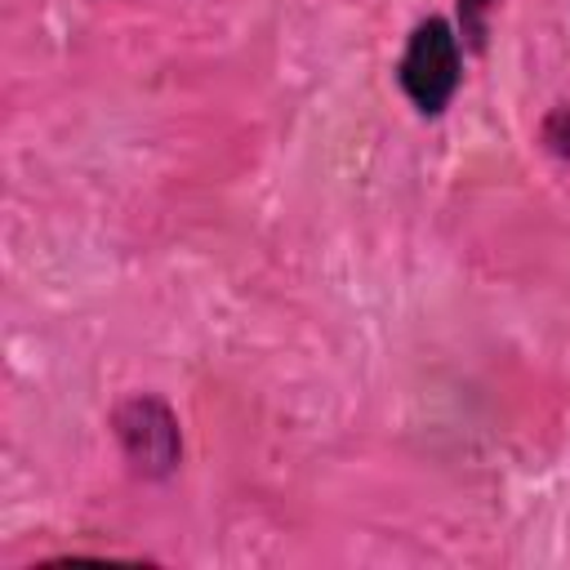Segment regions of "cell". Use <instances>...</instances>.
Listing matches in <instances>:
<instances>
[{
    "label": "cell",
    "mask_w": 570,
    "mask_h": 570,
    "mask_svg": "<svg viewBox=\"0 0 570 570\" xmlns=\"http://www.w3.org/2000/svg\"><path fill=\"white\" fill-rule=\"evenodd\" d=\"M463 80V36L450 18H423L396 58V85L419 116H441Z\"/></svg>",
    "instance_id": "cell-1"
},
{
    "label": "cell",
    "mask_w": 570,
    "mask_h": 570,
    "mask_svg": "<svg viewBox=\"0 0 570 570\" xmlns=\"http://www.w3.org/2000/svg\"><path fill=\"white\" fill-rule=\"evenodd\" d=\"M111 432L125 450V459L134 463V472L142 476H169L178 468L183 454V436H178V419L169 414V405L160 396H129L116 405L111 414Z\"/></svg>",
    "instance_id": "cell-2"
},
{
    "label": "cell",
    "mask_w": 570,
    "mask_h": 570,
    "mask_svg": "<svg viewBox=\"0 0 570 570\" xmlns=\"http://www.w3.org/2000/svg\"><path fill=\"white\" fill-rule=\"evenodd\" d=\"M499 0H459V36H468L472 45L485 40V18Z\"/></svg>",
    "instance_id": "cell-3"
}]
</instances>
